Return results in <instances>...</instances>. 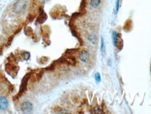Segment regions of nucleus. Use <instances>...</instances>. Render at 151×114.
<instances>
[{
  "instance_id": "obj_1",
  "label": "nucleus",
  "mask_w": 151,
  "mask_h": 114,
  "mask_svg": "<svg viewBox=\"0 0 151 114\" xmlns=\"http://www.w3.org/2000/svg\"><path fill=\"white\" fill-rule=\"evenodd\" d=\"M25 7H26L25 1L24 0H18L15 3V4L13 6V11L17 13H19L24 11L25 9Z\"/></svg>"
},
{
  "instance_id": "obj_2",
  "label": "nucleus",
  "mask_w": 151,
  "mask_h": 114,
  "mask_svg": "<svg viewBox=\"0 0 151 114\" xmlns=\"http://www.w3.org/2000/svg\"><path fill=\"white\" fill-rule=\"evenodd\" d=\"M21 111L24 114H30L33 111V104L29 101L24 102L21 105Z\"/></svg>"
},
{
  "instance_id": "obj_3",
  "label": "nucleus",
  "mask_w": 151,
  "mask_h": 114,
  "mask_svg": "<svg viewBox=\"0 0 151 114\" xmlns=\"http://www.w3.org/2000/svg\"><path fill=\"white\" fill-rule=\"evenodd\" d=\"M90 59V53L88 50H83L79 54V59L83 63H86L88 62Z\"/></svg>"
},
{
  "instance_id": "obj_4",
  "label": "nucleus",
  "mask_w": 151,
  "mask_h": 114,
  "mask_svg": "<svg viewBox=\"0 0 151 114\" xmlns=\"http://www.w3.org/2000/svg\"><path fill=\"white\" fill-rule=\"evenodd\" d=\"M9 106L8 100L4 97H0V110L5 111L7 109Z\"/></svg>"
},
{
  "instance_id": "obj_5",
  "label": "nucleus",
  "mask_w": 151,
  "mask_h": 114,
  "mask_svg": "<svg viewBox=\"0 0 151 114\" xmlns=\"http://www.w3.org/2000/svg\"><path fill=\"white\" fill-rule=\"evenodd\" d=\"M101 4V0H90V6L93 9L97 8Z\"/></svg>"
},
{
  "instance_id": "obj_6",
  "label": "nucleus",
  "mask_w": 151,
  "mask_h": 114,
  "mask_svg": "<svg viewBox=\"0 0 151 114\" xmlns=\"http://www.w3.org/2000/svg\"><path fill=\"white\" fill-rule=\"evenodd\" d=\"M88 40L90 41V42L91 44H93V45L96 44H97V36L94 34H90L89 36H88Z\"/></svg>"
},
{
  "instance_id": "obj_7",
  "label": "nucleus",
  "mask_w": 151,
  "mask_h": 114,
  "mask_svg": "<svg viewBox=\"0 0 151 114\" xmlns=\"http://www.w3.org/2000/svg\"><path fill=\"white\" fill-rule=\"evenodd\" d=\"M112 37H113V45L115 46H117V41H118V35L117 34L116 32H113Z\"/></svg>"
},
{
  "instance_id": "obj_8",
  "label": "nucleus",
  "mask_w": 151,
  "mask_h": 114,
  "mask_svg": "<svg viewBox=\"0 0 151 114\" xmlns=\"http://www.w3.org/2000/svg\"><path fill=\"white\" fill-rule=\"evenodd\" d=\"M22 57H23L24 60H28L30 57V54H29V53L24 51V52L22 53Z\"/></svg>"
},
{
  "instance_id": "obj_9",
  "label": "nucleus",
  "mask_w": 151,
  "mask_h": 114,
  "mask_svg": "<svg viewBox=\"0 0 151 114\" xmlns=\"http://www.w3.org/2000/svg\"><path fill=\"white\" fill-rule=\"evenodd\" d=\"M101 51L102 54L104 53V41L103 38H102V40H101Z\"/></svg>"
},
{
  "instance_id": "obj_10",
  "label": "nucleus",
  "mask_w": 151,
  "mask_h": 114,
  "mask_svg": "<svg viewBox=\"0 0 151 114\" xmlns=\"http://www.w3.org/2000/svg\"><path fill=\"white\" fill-rule=\"evenodd\" d=\"M94 114H102V110L99 108V107H95L94 109Z\"/></svg>"
},
{
  "instance_id": "obj_11",
  "label": "nucleus",
  "mask_w": 151,
  "mask_h": 114,
  "mask_svg": "<svg viewBox=\"0 0 151 114\" xmlns=\"http://www.w3.org/2000/svg\"><path fill=\"white\" fill-rule=\"evenodd\" d=\"M95 80L97 83H99L101 81V76H100V74L99 73H97L95 74Z\"/></svg>"
},
{
  "instance_id": "obj_12",
  "label": "nucleus",
  "mask_w": 151,
  "mask_h": 114,
  "mask_svg": "<svg viewBox=\"0 0 151 114\" xmlns=\"http://www.w3.org/2000/svg\"><path fill=\"white\" fill-rule=\"evenodd\" d=\"M119 7H120V0H117L116 5V14L118 13Z\"/></svg>"
}]
</instances>
